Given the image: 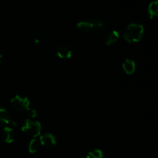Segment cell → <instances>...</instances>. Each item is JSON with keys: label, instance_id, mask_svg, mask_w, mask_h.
Masks as SVG:
<instances>
[{"label": "cell", "instance_id": "6da1fadb", "mask_svg": "<svg viewBox=\"0 0 158 158\" xmlns=\"http://www.w3.org/2000/svg\"><path fill=\"white\" fill-rule=\"evenodd\" d=\"M108 27L109 24L100 18H89L77 23V28L80 31L89 34H98L106 30Z\"/></svg>", "mask_w": 158, "mask_h": 158}, {"label": "cell", "instance_id": "7a4b0ae2", "mask_svg": "<svg viewBox=\"0 0 158 158\" xmlns=\"http://www.w3.org/2000/svg\"><path fill=\"white\" fill-rule=\"evenodd\" d=\"M144 33L143 26L137 23L128 25L123 32V38L128 43H137L143 38Z\"/></svg>", "mask_w": 158, "mask_h": 158}, {"label": "cell", "instance_id": "3957f363", "mask_svg": "<svg viewBox=\"0 0 158 158\" xmlns=\"http://www.w3.org/2000/svg\"><path fill=\"white\" fill-rule=\"evenodd\" d=\"M41 130V124L39 122L32 121V120H26L22 128L23 133L32 137H35L40 135Z\"/></svg>", "mask_w": 158, "mask_h": 158}, {"label": "cell", "instance_id": "277c9868", "mask_svg": "<svg viewBox=\"0 0 158 158\" xmlns=\"http://www.w3.org/2000/svg\"><path fill=\"white\" fill-rule=\"evenodd\" d=\"M29 99L23 96H15L11 100V105L14 110L19 112H23L25 110H29Z\"/></svg>", "mask_w": 158, "mask_h": 158}, {"label": "cell", "instance_id": "5b68a950", "mask_svg": "<svg viewBox=\"0 0 158 158\" xmlns=\"http://www.w3.org/2000/svg\"><path fill=\"white\" fill-rule=\"evenodd\" d=\"M40 143L47 148H51V147L55 146L56 143V137L52 135V134H45L41 136L40 137Z\"/></svg>", "mask_w": 158, "mask_h": 158}, {"label": "cell", "instance_id": "8992f818", "mask_svg": "<svg viewBox=\"0 0 158 158\" xmlns=\"http://www.w3.org/2000/svg\"><path fill=\"white\" fill-rule=\"evenodd\" d=\"M119 38H120V34H119V32L116 30H113L106 34L104 38V41L106 45L110 46V45L117 43V40H119Z\"/></svg>", "mask_w": 158, "mask_h": 158}, {"label": "cell", "instance_id": "52a82bcc", "mask_svg": "<svg viewBox=\"0 0 158 158\" xmlns=\"http://www.w3.org/2000/svg\"><path fill=\"white\" fill-rule=\"evenodd\" d=\"M123 69L127 74H133L135 72L136 64L134 60L127 59L123 63Z\"/></svg>", "mask_w": 158, "mask_h": 158}, {"label": "cell", "instance_id": "ba28073f", "mask_svg": "<svg viewBox=\"0 0 158 158\" xmlns=\"http://www.w3.org/2000/svg\"><path fill=\"white\" fill-rule=\"evenodd\" d=\"M57 55L61 59H69L72 56V50L66 46H61L57 49Z\"/></svg>", "mask_w": 158, "mask_h": 158}, {"label": "cell", "instance_id": "9c48e42d", "mask_svg": "<svg viewBox=\"0 0 158 158\" xmlns=\"http://www.w3.org/2000/svg\"><path fill=\"white\" fill-rule=\"evenodd\" d=\"M12 123L9 113L3 108H0V126H6Z\"/></svg>", "mask_w": 158, "mask_h": 158}, {"label": "cell", "instance_id": "30bf717a", "mask_svg": "<svg viewBox=\"0 0 158 158\" xmlns=\"http://www.w3.org/2000/svg\"><path fill=\"white\" fill-rule=\"evenodd\" d=\"M148 14L151 19L158 16V0H155L150 3L148 6Z\"/></svg>", "mask_w": 158, "mask_h": 158}, {"label": "cell", "instance_id": "8fae6325", "mask_svg": "<svg viewBox=\"0 0 158 158\" xmlns=\"http://www.w3.org/2000/svg\"><path fill=\"white\" fill-rule=\"evenodd\" d=\"M3 139L6 143H12L14 140V132L11 128L6 127L3 130Z\"/></svg>", "mask_w": 158, "mask_h": 158}, {"label": "cell", "instance_id": "7c38bea8", "mask_svg": "<svg viewBox=\"0 0 158 158\" xmlns=\"http://www.w3.org/2000/svg\"><path fill=\"white\" fill-rule=\"evenodd\" d=\"M40 146H41V143H40V141L37 140H31V142L29 144V151L32 154H34V153H36L37 151L40 150Z\"/></svg>", "mask_w": 158, "mask_h": 158}, {"label": "cell", "instance_id": "4fadbf2b", "mask_svg": "<svg viewBox=\"0 0 158 158\" xmlns=\"http://www.w3.org/2000/svg\"><path fill=\"white\" fill-rule=\"evenodd\" d=\"M103 157V152L100 150H94L88 154L86 158H102Z\"/></svg>", "mask_w": 158, "mask_h": 158}, {"label": "cell", "instance_id": "5bb4252c", "mask_svg": "<svg viewBox=\"0 0 158 158\" xmlns=\"http://www.w3.org/2000/svg\"><path fill=\"white\" fill-rule=\"evenodd\" d=\"M28 111V114H29V115L31 117H35V116H36V112H35V110H31L29 109Z\"/></svg>", "mask_w": 158, "mask_h": 158}, {"label": "cell", "instance_id": "9a60e30c", "mask_svg": "<svg viewBox=\"0 0 158 158\" xmlns=\"http://www.w3.org/2000/svg\"><path fill=\"white\" fill-rule=\"evenodd\" d=\"M41 34L43 35V36H47V35L49 34V30H48V29H42Z\"/></svg>", "mask_w": 158, "mask_h": 158}, {"label": "cell", "instance_id": "2e32d148", "mask_svg": "<svg viewBox=\"0 0 158 158\" xmlns=\"http://www.w3.org/2000/svg\"><path fill=\"white\" fill-rule=\"evenodd\" d=\"M2 62H3V57L2 56V54L0 53V66L2 64Z\"/></svg>", "mask_w": 158, "mask_h": 158}]
</instances>
